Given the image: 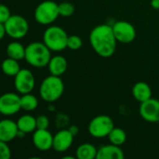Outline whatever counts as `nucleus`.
<instances>
[{
	"mask_svg": "<svg viewBox=\"0 0 159 159\" xmlns=\"http://www.w3.org/2000/svg\"><path fill=\"white\" fill-rule=\"evenodd\" d=\"M89 42L94 51L102 58H110L116 52L117 40L111 25L99 24L94 27L89 34Z\"/></svg>",
	"mask_w": 159,
	"mask_h": 159,
	"instance_id": "1",
	"label": "nucleus"
},
{
	"mask_svg": "<svg viewBox=\"0 0 159 159\" xmlns=\"http://www.w3.org/2000/svg\"><path fill=\"white\" fill-rule=\"evenodd\" d=\"M25 61L33 67L43 68L48 65L51 50L44 42H32L25 48Z\"/></svg>",
	"mask_w": 159,
	"mask_h": 159,
	"instance_id": "2",
	"label": "nucleus"
},
{
	"mask_svg": "<svg viewBox=\"0 0 159 159\" xmlns=\"http://www.w3.org/2000/svg\"><path fill=\"white\" fill-rule=\"evenodd\" d=\"M64 91V84L60 76L50 75L47 76L41 83L39 94L43 101L47 102H54L58 101Z\"/></svg>",
	"mask_w": 159,
	"mask_h": 159,
	"instance_id": "3",
	"label": "nucleus"
},
{
	"mask_svg": "<svg viewBox=\"0 0 159 159\" xmlns=\"http://www.w3.org/2000/svg\"><path fill=\"white\" fill-rule=\"evenodd\" d=\"M67 33L60 26L52 25L46 29L43 34V42L51 51H61L67 48Z\"/></svg>",
	"mask_w": 159,
	"mask_h": 159,
	"instance_id": "4",
	"label": "nucleus"
},
{
	"mask_svg": "<svg viewBox=\"0 0 159 159\" xmlns=\"http://www.w3.org/2000/svg\"><path fill=\"white\" fill-rule=\"evenodd\" d=\"M59 16V4L51 0L41 2L35 7L34 13L35 21L42 25H48L53 23Z\"/></svg>",
	"mask_w": 159,
	"mask_h": 159,
	"instance_id": "5",
	"label": "nucleus"
},
{
	"mask_svg": "<svg viewBox=\"0 0 159 159\" xmlns=\"http://www.w3.org/2000/svg\"><path fill=\"white\" fill-rule=\"evenodd\" d=\"M115 128L113 119L106 115H100L95 116L89 124V134L97 139L108 137L109 133Z\"/></svg>",
	"mask_w": 159,
	"mask_h": 159,
	"instance_id": "6",
	"label": "nucleus"
},
{
	"mask_svg": "<svg viewBox=\"0 0 159 159\" xmlns=\"http://www.w3.org/2000/svg\"><path fill=\"white\" fill-rule=\"evenodd\" d=\"M7 30V34L14 39L24 37L29 31L27 20L20 15H11L10 18L4 22Z\"/></svg>",
	"mask_w": 159,
	"mask_h": 159,
	"instance_id": "7",
	"label": "nucleus"
},
{
	"mask_svg": "<svg viewBox=\"0 0 159 159\" xmlns=\"http://www.w3.org/2000/svg\"><path fill=\"white\" fill-rule=\"evenodd\" d=\"M21 109L20 97L14 92H7L0 98V113L11 116Z\"/></svg>",
	"mask_w": 159,
	"mask_h": 159,
	"instance_id": "8",
	"label": "nucleus"
},
{
	"mask_svg": "<svg viewBox=\"0 0 159 159\" xmlns=\"http://www.w3.org/2000/svg\"><path fill=\"white\" fill-rule=\"evenodd\" d=\"M113 31L117 42L123 44L131 43L136 37V30L134 26L126 20H119L113 25Z\"/></svg>",
	"mask_w": 159,
	"mask_h": 159,
	"instance_id": "9",
	"label": "nucleus"
},
{
	"mask_svg": "<svg viewBox=\"0 0 159 159\" xmlns=\"http://www.w3.org/2000/svg\"><path fill=\"white\" fill-rule=\"evenodd\" d=\"M35 80L33 73L28 69H20L14 76V87L20 94L31 93L34 89Z\"/></svg>",
	"mask_w": 159,
	"mask_h": 159,
	"instance_id": "10",
	"label": "nucleus"
},
{
	"mask_svg": "<svg viewBox=\"0 0 159 159\" xmlns=\"http://www.w3.org/2000/svg\"><path fill=\"white\" fill-rule=\"evenodd\" d=\"M140 116L147 122H159V100L150 98L149 100L141 102L139 108Z\"/></svg>",
	"mask_w": 159,
	"mask_h": 159,
	"instance_id": "11",
	"label": "nucleus"
},
{
	"mask_svg": "<svg viewBox=\"0 0 159 159\" xmlns=\"http://www.w3.org/2000/svg\"><path fill=\"white\" fill-rule=\"evenodd\" d=\"M53 137L48 129H37L33 135V144L39 151H48L53 147Z\"/></svg>",
	"mask_w": 159,
	"mask_h": 159,
	"instance_id": "12",
	"label": "nucleus"
},
{
	"mask_svg": "<svg viewBox=\"0 0 159 159\" xmlns=\"http://www.w3.org/2000/svg\"><path fill=\"white\" fill-rule=\"evenodd\" d=\"M75 136L69 129L58 131L53 137V149L58 153L67 151L73 144Z\"/></svg>",
	"mask_w": 159,
	"mask_h": 159,
	"instance_id": "13",
	"label": "nucleus"
},
{
	"mask_svg": "<svg viewBox=\"0 0 159 159\" xmlns=\"http://www.w3.org/2000/svg\"><path fill=\"white\" fill-rule=\"evenodd\" d=\"M19 131L17 122L8 118L0 122V141L9 143L18 137Z\"/></svg>",
	"mask_w": 159,
	"mask_h": 159,
	"instance_id": "14",
	"label": "nucleus"
},
{
	"mask_svg": "<svg viewBox=\"0 0 159 159\" xmlns=\"http://www.w3.org/2000/svg\"><path fill=\"white\" fill-rule=\"evenodd\" d=\"M125 155L120 146L113 143L99 148L96 157L97 159H123Z\"/></svg>",
	"mask_w": 159,
	"mask_h": 159,
	"instance_id": "15",
	"label": "nucleus"
},
{
	"mask_svg": "<svg viewBox=\"0 0 159 159\" xmlns=\"http://www.w3.org/2000/svg\"><path fill=\"white\" fill-rule=\"evenodd\" d=\"M48 67V72L50 75L61 76L67 71L68 62H67V60L63 56L57 55V56L51 57Z\"/></svg>",
	"mask_w": 159,
	"mask_h": 159,
	"instance_id": "16",
	"label": "nucleus"
},
{
	"mask_svg": "<svg viewBox=\"0 0 159 159\" xmlns=\"http://www.w3.org/2000/svg\"><path fill=\"white\" fill-rule=\"evenodd\" d=\"M132 95L134 99L141 103L152 98V89L147 83L141 81L133 86Z\"/></svg>",
	"mask_w": 159,
	"mask_h": 159,
	"instance_id": "17",
	"label": "nucleus"
},
{
	"mask_svg": "<svg viewBox=\"0 0 159 159\" xmlns=\"http://www.w3.org/2000/svg\"><path fill=\"white\" fill-rule=\"evenodd\" d=\"M17 124L19 127V130L24 132L25 134L34 132L37 129L36 127V118L30 115L21 116L18 120Z\"/></svg>",
	"mask_w": 159,
	"mask_h": 159,
	"instance_id": "18",
	"label": "nucleus"
},
{
	"mask_svg": "<svg viewBox=\"0 0 159 159\" xmlns=\"http://www.w3.org/2000/svg\"><path fill=\"white\" fill-rule=\"evenodd\" d=\"M98 149L91 143H85L76 149V157L78 159H94L97 157Z\"/></svg>",
	"mask_w": 159,
	"mask_h": 159,
	"instance_id": "19",
	"label": "nucleus"
},
{
	"mask_svg": "<svg viewBox=\"0 0 159 159\" xmlns=\"http://www.w3.org/2000/svg\"><path fill=\"white\" fill-rule=\"evenodd\" d=\"M25 48L22 44L17 41L10 42L7 46V57L20 61L25 58Z\"/></svg>",
	"mask_w": 159,
	"mask_h": 159,
	"instance_id": "20",
	"label": "nucleus"
},
{
	"mask_svg": "<svg viewBox=\"0 0 159 159\" xmlns=\"http://www.w3.org/2000/svg\"><path fill=\"white\" fill-rule=\"evenodd\" d=\"M19 61L12 59V58H7L2 62V71L6 75L8 76H15L20 70V64L18 62Z\"/></svg>",
	"mask_w": 159,
	"mask_h": 159,
	"instance_id": "21",
	"label": "nucleus"
},
{
	"mask_svg": "<svg viewBox=\"0 0 159 159\" xmlns=\"http://www.w3.org/2000/svg\"><path fill=\"white\" fill-rule=\"evenodd\" d=\"M108 139L110 143H113L115 145L121 146L123 145L127 141V133L124 129L120 128H114L112 131L108 135Z\"/></svg>",
	"mask_w": 159,
	"mask_h": 159,
	"instance_id": "22",
	"label": "nucleus"
},
{
	"mask_svg": "<svg viewBox=\"0 0 159 159\" xmlns=\"http://www.w3.org/2000/svg\"><path fill=\"white\" fill-rule=\"evenodd\" d=\"M20 102L21 109L24 111H34L38 106L37 98L31 93L22 94V96L20 97Z\"/></svg>",
	"mask_w": 159,
	"mask_h": 159,
	"instance_id": "23",
	"label": "nucleus"
},
{
	"mask_svg": "<svg viewBox=\"0 0 159 159\" xmlns=\"http://www.w3.org/2000/svg\"><path fill=\"white\" fill-rule=\"evenodd\" d=\"M75 12V6L70 2H61L59 4V13L62 17H70Z\"/></svg>",
	"mask_w": 159,
	"mask_h": 159,
	"instance_id": "24",
	"label": "nucleus"
},
{
	"mask_svg": "<svg viewBox=\"0 0 159 159\" xmlns=\"http://www.w3.org/2000/svg\"><path fill=\"white\" fill-rule=\"evenodd\" d=\"M83 45L82 39L78 35H70L67 41V48L71 50H78Z\"/></svg>",
	"mask_w": 159,
	"mask_h": 159,
	"instance_id": "25",
	"label": "nucleus"
},
{
	"mask_svg": "<svg viewBox=\"0 0 159 159\" xmlns=\"http://www.w3.org/2000/svg\"><path fill=\"white\" fill-rule=\"evenodd\" d=\"M7 143H8L0 141V156L2 159H9L11 157V150Z\"/></svg>",
	"mask_w": 159,
	"mask_h": 159,
	"instance_id": "26",
	"label": "nucleus"
},
{
	"mask_svg": "<svg viewBox=\"0 0 159 159\" xmlns=\"http://www.w3.org/2000/svg\"><path fill=\"white\" fill-rule=\"evenodd\" d=\"M36 127L39 129H48L49 127V119L47 116L41 115L36 117Z\"/></svg>",
	"mask_w": 159,
	"mask_h": 159,
	"instance_id": "27",
	"label": "nucleus"
},
{
	"mask_svg": "<svg viewBox=\"0 0 159 159\" xmlns=\"http://www.w3.org/2000/svg\"><path fill=\"white\" fill-rule=\"evenodd\" d=\"M10 16L11 14H10L9 8L5 5H1L0 6V22L2 23L6 22L10 18Z\"/></svg>",
	"mask_w": 159,
	"mask_h": 159,
	"instance_id": "28",
	"label": "nucleus"
},
{
	"mask_svg": "<svg viewBox=\"0 0 159 159\" xmlns=\"http://www.w3.org/2000/svg\"><path fill=\"white\" fill-rule=\"evenodd\" d=\"M7 34V30H6V27L4 25V23L0 22V38L3 39L5 37V35Z\"/></svg>",
	"mask_w": 159,
	"mask_h": 159,
	"instance_id": "29",
	"label": "nucleus"
},
{
	"mask_svg": "<svg viewBox=\"0 0 159 159\" xmlns=\"http://www.w3.org/2000/svg\"><path fill=\"white\" fill-rule=\"evenodd\" d=\"M151 6L155 9H159V0H151Z\"/></svg>",
	"mask_w": 159,
	"mask_h": 159,
	"instance_id": "30",
	"label": "nucleus"
},
{
	"mask_svg": "<svg viewBox=\"0 0 159 159\" xmlns=\"http://www.w3.org/2000/svg\"><path fill=\"white\" fill-rule=\"evenodd\" d=\"M69 130L73 133L74 136H75V135L77 134V132H78V128L75 127V126H73V127H71V128L69 129Z\"/></svg>",
	"mask_w": 159,
	"mask_h": 159,
	"instance_id": "31",
	"label": "nucleus"
}]
</instances>
